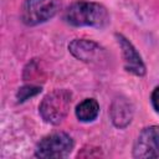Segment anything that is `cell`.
Returning a JSON list of instances; mask_svg holds the SVG:
<instances>
[{
	"mask_svg": "<svg viewBox=\"0 0 159 159\" xmlns=\"http://www.w3.org/2000/svg\"><path fill=\"white\" fill-rule=\"evenodd\" d=\"M75 112L78 120L84 123L93 122L99 114V103L94 98H86L77 104Z\"/></svg>",
	"mask_w": 159,
	"mask_h": 159,
	"instance_id": "9",
	"label": "cell"
},
{
	"mask_svg": "<svg viewBox=\"0 0 159 159\" xmlns=\"http://www.w3.org/2000/svg\"><path fill=\"white\" fill-rule=\"evenodd\" d=\"M72 94L68 89L57 88L47 93L39 106L41 118L50 124H60L68 114L71 107Z\"/></svg>",
	"mask_w": 159,
	"mask_h": 159,
	"instance_id": "2",
	"label": "cell"
},
{
	"mask_svg": "<svg viewBox=\"0 0 159 159\" xmlns=\"http://www.w3.org/2000/svg\"><path fill=\"white\" fill-rule=\"evenodd\" d=\"M133 114H134L133 104L125 97H117L112 101L109 108V116L114 127L119 129L128 127L133 119Z\"/></svg>",
	"mask_w": 159,
	"mask_h": 159,
	"instance_id": "8",
	"label": "cell"
},
{
	"mask_svg": "<svg viewBox=\"0 0 159 159\" xmlns=\"http://www.w3.org/2000/svg\"><path fill=\"white\" fill-rule=\"evenodd\" d=\"M75 147L72 137L65 132H56L43 137L36 145L35 157L42 159H60L70 155Z\"/></svg>",
	"mask_w": 159,
	"mask_h": 159,
	"instance_id": "3",
	"label": "cell"
},
{
	"mask_svg": "<svg viewBox=\"0 0 159 159\" xmlns=\"http://www.w3.org/2000/svg\"><path fill=\"white\" fill-rule=\"evenodd\" d=\"M133 157L138 159L159 158V125L142 129L133 145Z\"/></svg>",
	"mask_w": 159,
	"mask_h": 159,
	"instance_id": "5",
	"label": "cell"
},
{
	"mask_svg": "<svg viewBox=\"0 0 159 159\" xmlns=\"http://www.w3.org/2000/svg\"><path fill=\"white\" fill-rule=\"evenodd\" d=\"M150 99H152V106H153V108H154L157 112H159V86H157V87L154 88V91L152 92Z\"/></svg>",
	"mask_w": 159,
	"mask_h": 159,
	"instance_id": "11",
	"label": "cell"
},
{
	"mask_svg": "<svg viewBox=\"0 0 159 159\" xmlns=\"http://www.w3.org/2000/svg\"><path fill=\"white\" fill-rule=\"evenodd\" d=\"M68 51L73 57L86 63H99L107 56L99 43L87 39H75L68 43Z\"/></svg>",
	"mask_w": 159,
	"mask_h": 159,
	"instance_id": "6",
	"label": "cell"
},
{
	"mask_svg": "<svg viewBox=\"0 0 159 159\" xmlns=\"http://www.w3.org/2000/svg\"><path fill=\"white\" fill-rule=\"evenodd\" d=\"M40 92H41V87H39V86H35V84L22 86L21 88H19V91L16 93L17 102H25L26 99H29L30 97H34V96L39 94Z\"/></svg>",
	"mask_w": 159,
	"mask_h": 159,
	"instance_id": "10",
	"label": "cell"
},
{
	"mask_svg": "<svg viewBox=\"0 0 159 159\" xmlns=\"http://www.w3.org/2000/svg\"><path fill=\"white\" fill-rule=\"evenodd\" d=\"M63 20L76 27H103L109 22V14L99 2L78 0L67 6L63 12Z\"/></svg>",
	"mask_w": 159,
	"mask_h": 159,
	"instance_id": "1",
	"label": "cell"
},
{
	"mask_svg": "<svg viewBox=\"0 0 159 159\" xmlns=\"http://www.w3.org/2000/svg\"><path fill=\"white\" fill-rule=\"evenodd\" d=\"M60 0H25L21 20L27 26H36L52 19L60 10Z\"/></svg>",
	"mask_w": 159,
	"mask_h": 159,
	"instance_id": "4",
	"label": "cell"
},
{
	"mask_svg": "<svg viewBox=\"0 0 159 159\" xmlns=\"http://www.w3.org/2000/svg\"><path fill=\"white\" fill-rule=\"evenodd\" d=\"M114 36L117 39V42H118L120 50H122L125 71L134 76H139V77L144 76L147 72V68H145V65H144L139 52L137 51V48L122 34H116Z\"/></svg>",
	"mask_w": 159,
	"mask_h": 159,
	"instance_id": "7",
	"label": "cell"
}]
</instances>
